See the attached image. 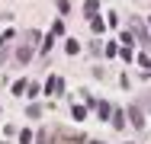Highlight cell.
Masks as SVG:
<instances>
[{
	"mask_svg": "<svg viewBox=\"0 0 151 144\" xmlns=\"http://www.w3.org/2000/svg\"><path fill=\"white\" fill-rule=\"evenodd\" d=\"M64 48H68V55H77V51H81V45H77V38H68V45H64Z\"/></svg>",
	"mask_w": 151,
	"mask_h": 144,
	"instance_id": "4",
	"label": "cell"
},
{
	"mask_svg": "<svg viewBox=\"0 0 151 144\" xmlns=\"http://www.w3.org/2000/svg\"><path fill=\"white\" fill-rule=\"evenodd\" d=\"M138 103H142V106H148V109H151V90L145 93V96H142V99H138Z\"/></svg>",
	"mask_w": 151,
	"mask_h": 144,
	"instance_id": "8",
	"label": "cell"
},
{
	"mask_svg": "<svg viewBox=\"0 0 151 144\" xmlns=\"http://www.w3.org/2000/svg\"><path fill=\"white\" fill-rule=\"evenodd\" d=\"M129 118H132V125L142 131L145 128V115H142V106H129Z\"/></svg>",
	"mask_w": 151,
	"mask_h": 144,
	"instance_id": "1",
	"label": "cell"
},
{
	"mask_svg": "<svg viewBox=\"0 0 151 144\" xmlns=\"http://www.w3.org/2000/svg\"><path fill=\"white\" fill-rule=\"evenodd\" d=\"M61 32H64V23H61V19H58V23H52V35H61Z\"/></svg>",
	"mask_w": 151,
	"mask_h": 144,
	"instance_id": "7",
	"label": "cell"
},
{
	"mask_svg": "<svg viewBox=\"0 0 151 144\" xmlns=\"http://www.w3.org/2000/svg\"><path fill=\"white\" fill-rule=\"evenodd\" d=\"M93 109H96V112H100V118H106V115H109V106H106V103H103V99H100V103H93Z\"/></svg>",
	"mask_w": 151,
	"mask_h": 144,
	"instance_id": "3",
	"label": "cell"
},
{
	"mask_svg": "<svg viewBox=\"0 0 151 144\" xmlns=\"http://www.w3.org/2000/svg\"><path fill=\"white\" fill-rule=\"evenodd\" d=\"M90 29H93V32H103V29H106V26H103V19H96V16H93V23H90Z\"/></svg>",
	"mask_w": 151,
	"mask_h": 144,
	"instance_id": "6",
	"label": "cell"
},
{
	"mask_svg": "<svg viewBox=\"0 0 151 144\" xmlns=\"http://www.w3.org/2000/svg\"><path fill=\"white\" fill-rule=\"evenodd\" d=\"M84 10H87V16H96V0H87V6H84Z\"/></svg>",
	"mask_w": 151,
	"mask_h": 144,
	"instance_id": "5",
	"label": "cell"
},
{
	"mask_svg": "<svg viewBox=\"0 0 151 144\" xmlns=\"http://www.w3.org/2000/svg\"><path fill=\"white\" fill-rule=\"evenodd\" d=\"M45 90H48V93H61V90H64V83H61L58 77H52V80L45 83Z\"/></svg>",
	"mask_w": 151,
	"mask_h": 144,
	"instance_id": "2",
	"label": "cell"
}]
</instances>
